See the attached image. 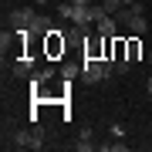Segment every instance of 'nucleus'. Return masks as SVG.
<instances>
[{"label":"nucleus","mask_w":152,"mask_h":152,"mask_svg":"<svg viewBox=\"0 0 152 152\" xmlns=\"http://www.w3.org/2000/svg\"><path fill=\"white\" fill-rule=\"evenodd\" d=\"M71 4H78V7H88V4H91V0H71Z\"/></svg>","instance_id":"obj_18"},{"label":"nucleus","mask_w":152,"mask_h":152,"mask_svg":"<svg viewBox=\"0 0 152 152\" xmlns=\"http://www.w3.org/2000/svg\"><path fill=\"white\" fill-rule=\"evenodd\" d=\"M149 64H152V51H149Z\"/></svg>","instance_id":"obj_20"},{"label":"nucleus","mask_w":152,"mask_h":152,"mask_svg":"<svg viewBox=\"0 0 152 152\" xmlns=\"http://www.w3.org/2000/svg\"><path fill=\"white\" fill-rule=\"evenodd\" d=\"M34 4H37V7H48V4H51V0H34Z\"/></svg>","instance_id":"obj_19"},{"label":"nucleus","mask_w":152,"mask_h":152,"mask_svg":"<svg viewBox=\"0 0 152 152\" xmlns=\"http://www.w3.org/2000/svg\"><path fill=\"white\" fill-rule=\"evenodd\" d=\"M102 149H105V152H125V149H129V142H105Z\"/></svg>","instance_id":"obj_14"},{"label":"nucleus","mask_w":152,"mask_h":152,"mask_svg":"<svg viewBox=\"0 0 152 152\" xmlns=\"http://www.w3.org/2000/svg\"><path fill=\"white\" fill-rule=\"evenodd\" d=\"M115 71V61H108V58H98V61H85V78L88 81H105Z\"/></svg>","instance_id":"obj_3"},{"label":"nucleus","mask_w":152,"mask_h":152,"mask_svg":"<svg viewBox=\"0 0 152 152\" xmlns=\"http://www.w3.org/2000/svg\"><path fill=\"white\" fill-rule=\"evenodd\" d=\"M34 37H41L44 41V34H51L54 31V24H51V17H44V14H34V20H31V27H27Z\"/></svg>","instance_id":"obj_5"},{"label":"nucleus","mask_w":152,"mask_h":152,"mask_svg":"<svg viewBox=\"0 0 152 152\" xmlns=\"http://www.w3.org/2000/svg\"><path fill=\"white\" fill-rule=\"evenodd\" d=\"M58 14H61V20H71V14H75V4H71V0H68V4H61V7H58Z\"/></svg>","instance_id":"obj_13"},{"label":"nucleus","mask_w":152,"mask_h":152,"mask_svg":"<svg viewBox=\"0 0 152 152\" xmlns=\"http://www.w3.org/2000/svg\"><path fill=\"white\" fill-rule=\"evenodd\" d=\"M145 91H149V98H152V75H149V81H145Z\"/></svg>","instance_id":"obj_17"},{"label":"nucleus","mask_w":152,"mask_h":152,"mask_svg":"<svg viewBox=\"0 0 152 152\" xmlns=\"http://www.w3.org/2000/svg\"><path fill=\"white\" fill-rule=\"evenodd\" d=\"M115 17H118L122 27H129L132 34H139V37H142V34H149V20H145V14H142L139 4H135V7H122Z\"/></svg>","instance_id":"obj_1"},{"label":"nucleus","mask_w":152,"mask_h":152,"mask_svg":"<svg viewBox=\"0 0 152 152\" xmlns=\"http://www.w3.org/2000/svg\"><path fill=\"white\" fill-rule=\"evenodd\" d=\"M78 75H85V61H64L61 64V78L64 81H75Z\"/></svg>","instance_id":"obj_9"},{"label":"nucleus","mask_w":152,"mask_h":152,"mask_svg":"<svg viewBox=\"0 0 152 152\" xmlns=\"http://www.w3.org/2000/svg\"><path fill=\"white\" fill-rule=\"evenodd\" d=\"M34 75V61H31V54H20L14 61V78H31Z\"/></svg>","instance_id":"obj_8"},{"label":"nucleus","mask_w":152,"mask_h":152,"mask_svg":"<svg viewBox=\"0 0 152 152\" xmlns=\"http://www.w3.org/2000/svg\"><path fill=\"white\" fill-rule=\"evenodd\" d=\"M95 27H98V34H105V37H118V27H122V24H118L115 14H108V17H102Z\"/></svg>","instance_id":"obj_6"},{"label":"nucleus","mask_w":152,"mask_h":152,"mask_svg":"<svg viewBox=\"0 0 152 152\" xmlns=\"http://www.w3.org/2000/svg\"><path fill=\"white\" fill-rule=\"evenodd\" d=\"M64 48H68V37H64L58 27L51 31V34H44V58H51V61H54V58L64 54Z\"/></svg>","instance_id":"obj_4"},{"label":"nucleus","mask_w":152,"mask_h":152,"mask_svg":"<svg viewBox=\"0 0 152 152\" xmlns=\"http://www.w3.org/2000/svg\"><path fill=\"white\" fill-rule=\"evenodd\" d=\"M102 4H105L108 14H118V10H122V0H102Z\"/></svg>","instance_id":"obj_16"},{"label":"nucleus","mask_w":152,"mask_h":152,"mask_svg":"<svg viewBox=\"0 0 152 152\" xmlns=\"http://www.w3.org/2000/svg\"><path fill=\"white\" fill-rule=\"evenodd\" d=\"M102 17H108V10H105V4H95V7H91V20L98 24Z\"/></svg>","instance_id":"obj_15"},{"label":"nucleus","mask_w":152,"mask_h":152,"mask_svg":"<svg viewBox=\"0 0 152 152\" xmlns=\"http://www.w3.org/2000/svg\"><path fill=\"white\" fill-rule=\"evenodd\" d=\"M75 149H78V152H91V149H95V132H91V129H85L81 135H78Z\"/></svg>","instance_id":"obj_11"},{"label":"nucleus","mask_w":152,"mask_h":152,"mask_svg":"<svg viewBox=\"0 0 152 152\" xmlns=\"http://www.w3.org/2000/svg\"><path fill=\"white\" fill-rule=\"evenodd\" d=\"M14 149H41L44 145V132L34 125V129H20V132H14V142H10Z\"/></svg>","instance_id":"obj_2"},{"label":"nucleus","mask_w":152,"mask_h":152,"mask_svg":"<svg viewBox=\"0 0 152 152\" xmlns=\"http://www.w3.org/2000/svg\"><path fill=\"white\" fill-rule=\"evenodd\" d=\"M125 51H129V61H132V64H135V61L142 58V37H139V34L125 37Z\"/></svg>","instance_id":"obj_10"},{"label":"nucleus","mask_w":152,"mask_h":152,"mask_svg":"<svg viewBox=\"0 0 152 152\" xmlns=\"http://www.w3.org/2000/svg\"><path fill=\"white\" fill-rule=\"evenodd\" d=\"M129 71H132V61H129V58L115 61V75H129Z\"/></svg>","instance_id":"obj_12"},{"label":"nucleus","mask_w":152,"mask_h":152,"mask_svg":"<svg viewBox=\"0 0 152 152\" xmlns=\"http://www.w3.org/2000/svg\"><path fill=\"white\" fill-rule=\"evenodd\" d=\"M31 20H34V10H14L10 14V27L14 31H27Z\"/></svg>","instance_id":"obj_7"}]
</instances>
